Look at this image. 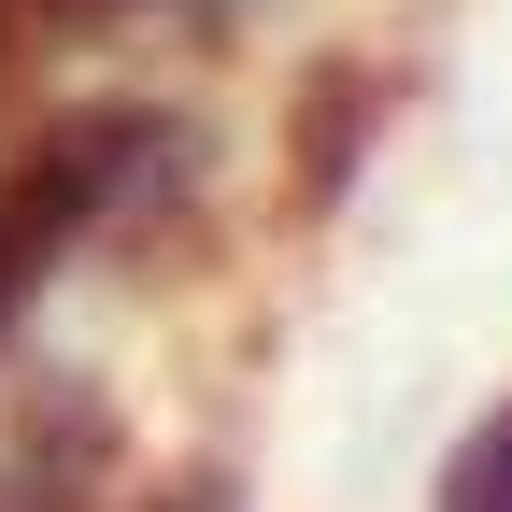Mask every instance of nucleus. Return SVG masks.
Here are the masks:
<instances>
[{
  "label": "nucleus",
  "mask_w": 512,
  "mask_h": 512,
  "mask_svg": "<svg viewBox=\"0 0 512 512\" xmlns=\"http://www.w3.org/2000/svg\"><path fill=\"white\" fill-rule=\"evenodd\" d=\"M441 512H512V413H484L456 441V470H441Z\"/></svg>",
  "instance_id": "1"
}]
</instances>
